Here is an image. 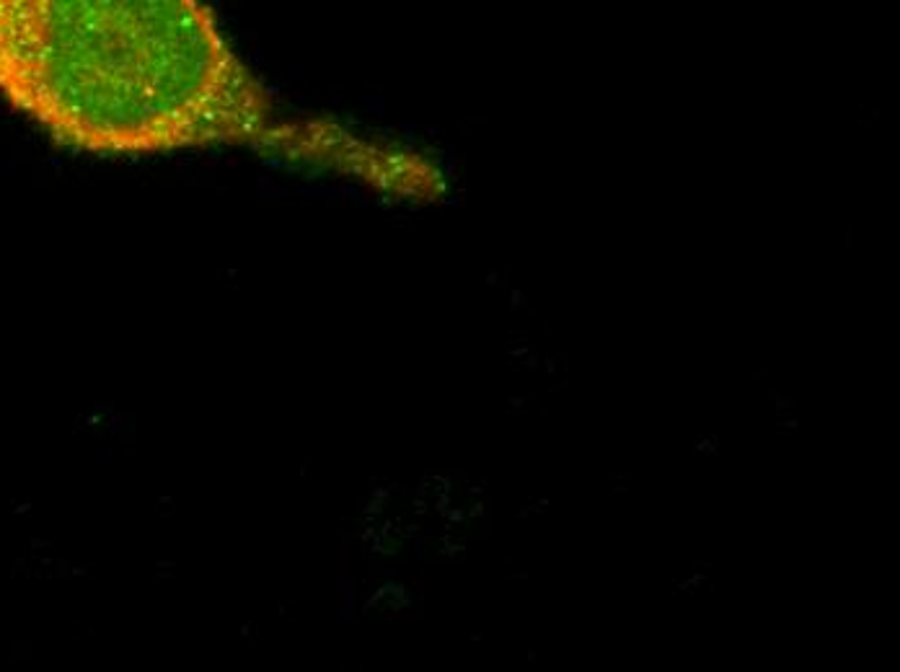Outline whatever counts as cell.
I'll use <instances>...</instances> for the list:
<instances>
[{
    "label": "cell",
    "instance_id": "obj_1",
    "mask_svg": "<svg viewBox=\"0 0 900 672\" xmlns=\"http://www.w3.org/2000/svg\"><path fill=\"white\" fill-rule=\"evenodd\" d=\"M0 96L96 155L274 135L262 81L191 0H0Z\"/></svg>",
    "mask_w": 900,
    "mask_h": 672
}]
</instances>
